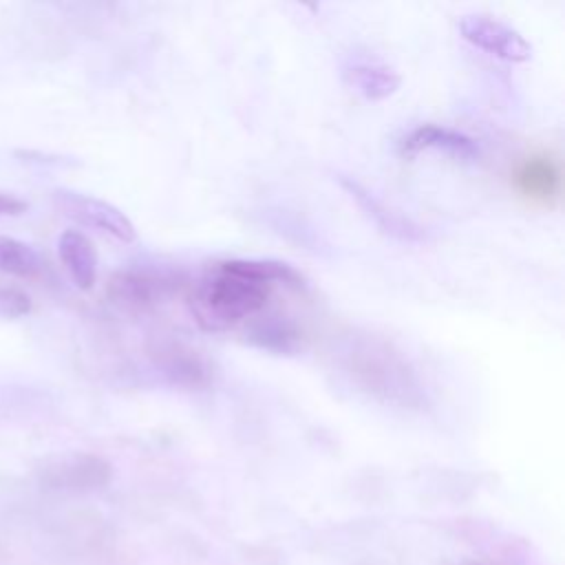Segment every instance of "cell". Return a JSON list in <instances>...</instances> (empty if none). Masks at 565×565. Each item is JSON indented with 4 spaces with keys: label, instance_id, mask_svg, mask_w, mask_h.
Masks as SVG:
<instances>
[{
    "label": "cell",
    "instance_id": "30bf717a",
    "mask_svg": "<svg viewBox=\"0 0 565 565\" xmlns=\"http://www.w3.org/2000/svg\"><path fill=\"white\" fill-rule=\"evenodd\" d=\"M150 355L161 375H166L172 384L196 388L205 386L212 377V366L205 355L183 342L159 344Z\"/></svg>",
    "mask_w": 565,
    "mask_h": 565
},
{
    "label": "cell",
    "instance_id": "8992f818",
    "mask_svg": "<svg viewBox=\"0 0 565 565\" xmlns=\"http://www.w3.org/2000/svg\"><path fill=\"white\" fill-rule=\"evenodd\" d=\"M459 35L472 44L475 49H481L499 60L519 64L527 62L532 57V44L510 24L481 15V13H468L459 18Z\"/></svg>",
    "mask_w": 565,
    "mask_h": 565
},
{
    "label": "cell",
    "instance_id": "6da1fadb",
    "mask_svg": "<svg viewBox=\"0 0 565 565\" xmlns=\"http://www.w3.org/2000/svg\"><path fill=\"white\" fill-rule=\"evenodd\" d=\"M342 369L360 391L382 404L422 408L426 402L411 362L382 338L353 335L342 351Z\"/></svg>",
    "mask_w": 565,
    "mask_h": 565
},
{
    "label": "cell",
    "instance_id": "277c9868",
    "mask_svg": "<svg viewBox=\"0 0 565 565\" xmlns=\"http://www.w3.org/2000/svg\"><path fill=\"white\" fill-rule=\"evenodd\" d=\"M51 201L60 214L75 223L104 232L121 243H132L137 238L135 223L128 218V214L104 199L68 188H57L51 192Z\"/></svg>",
    "mask_w": 565,
    "mask_h": 565
},
{
    "label": "cell",
    "instance_id": "7c38bea8",
    "mask_svg": "<svg viewBox=\"0 0 565 565\" xmlns=\"http://www.w3.org/2000/svg\"><path fill=\"white\" fill-rule=\"evenodd\" d=\"M221 267L245 276L249 280L263 282V285H285L291 289H305L307 280L305 276L291 267L289 263L276 260V258H227L218 260Z\"/></svg>",
    "mask_w": 565,
    "mask_h": 565
},
{
    "label": "cell",
    "instance_id": "8fae6325",
    "mask_svg": "<svg viewBox=\"0 0 565 565\" xmlns=\"http://www.w3.org/2000/svg\"><path fill=\"white\" fill-rule=\"evenodd\" d=\"M57 254L75 287L88 291L97 280V252L79 230H66L57 238Z\"/></svg>",
    "mask_w": 565,
    "mask_h": 565
},
{
    "label": "cell",
    "instance_id": "4fadbf2b",
    "mask_svg": "<svg viewBox=\"0 0 565 565\" xmlns=\"http://www.w3.org/2000/svg\"><path fill=\"white\" fill-rule=\"evenodd\" d=\"M519 190L536 201H550L558 194L561 172L550 157H527L514 174Z\"/></svg>",
    "mask_w": 565,
    "mask_h": 565
},
{
    "label": "cell",
    "instance_id": "52a82bcc",
    "mask_svg": "<svg viewBox=\"0 0 565 565\" xmlns=\"http://www.w3.org/2000/svg\"><path fill=\"white\" fill-rule=\"evenodd\" d=\"M338 185L344 190V194L358 205V210L386 236L399 241V243H424L428 241V232L408 218L406 214L397 212L395 207L386 205L382 199H377L366 185H362L358 179L349 174H338Z\"/></svg>",
    "mask_w": 565,
    "mask_h": 565
},
{
    "label": "cell",
    "instance_id": "e0dca14e",
    "mask_svg": "<svg viewBox=\"0 0 565 565\" xmlns=\"http://www.w3.org/2000/svg\"><path fill=\"white\" fill-rule=\"evenodd\" d=\"M29 210V203L11 192H0V216H20Z\"/></svg>",
    "mask_w": 565,
    "mask_h": 565
},
{
    "label": "cell",
    "instance_id": "5bb4252c",
    "mask_svg": "<svg viewBox=\"0 0 565 565\" xmlns=\"http://www.w3.org/2000/svg\"><path fill=\"white\" fill-rule=\"evenodd\" d=\"M247 338L252 344H256L260 349L276 351V353H291L300 342V331L289 320L271 318V320L256 322L249 329Z\"/></svg>",
    "mask_w": 565,
    "mask_h": 565
},
{
    "label": "cell",
    "instance_id": "9a60e30c",
    "mask_svg": "<svg viewBox=\"0 0 565 565\" xmlns=\"http://www.w3.org/2000/svg\"><path fill=\"white\" fill-rule=\"evenodd\" d=\"M42 269V258L40 254L11 236H0V271L20 276V278H31L40 274Z\"/></svg>",
    "mask_w": 565,
    "mask_h": 565
},
{
    "label": "cell",
    "instance_id": "5b68a950",
    "mask_svg": "<svg viewBox=\"0 0 565 565\" xmlns=\"http://www.w3.org/2000/svg\"><path fill=\"white\" fill-rule=\"evenodd\" d=\"M113 466L93 452H66L49 459L40 470V481L60 492H95L110 483Z\"/></svg>",
    "mask_w": 565,
    "mask_h": 565
},
{
    "label": "cell",
    "instance_id": "ba28073f",
    "mask_svg": "<svg viewBox=\"0 0 565 565\" xmlns=\"http://www.w3.org/2000/svg\"><path fill=\"white\" fill-rule=\"evenodd\" d=\"M424 150H441L461 161H477L481 157V146L470 135L439 124H422L399 141L402 157L411 159Z\"/></svg>",
    "mask_w": 565,
    "mask_h": 565
},
{
    "label": "cell",
    "instance_id": "2e32d148",
    "mask_svg": "<svg viewBox=\"0 0 565 565\" xmlns=\"http://www.w3.org/2000/svg\"><path fill=\"white\" fill-rule=\"evenodd\" d=\"M31 311V300L24 291L15 287H0V316L2 318H22Z\"/></svg>",
    "mask_w": 565,
    "mask_h": 565
},
{
    "label": "cell",
    "instance_id": "9c48e42d",
    "mask_svg": "<svg viewBox=\"0 0 565 565\" xmlns=\"http://www.w3.org/2000/svg\"><path fill=\"white\" fill-rule=\"evenodd\" d=\"M344 84L369 102H382L391 97L399 84V73L382 60L364 53H351L342 64Z\"/></svg>",
    "mask_w": 565,
    "mask_h": 565
},
{
    "label": "cell",
    "instance_id": "7a4b0ae2",
    "mask_svg": "<svg viewBox=\"0 0 565 565\" xmlns=\"http://www.w3.org/2000/svg\"><path fill=\"white\" fill-rule=\"evenodd\" d=\"M271 285L249 280L214 263L194 282L190 309L203 331L223 333L258 316L267 307Z\"/></svg>",
    "mask_w": 565,
    "mask_h": 565
},
{
    "label": "cell",
    "instance_id": "3957f363",
    "mask_svg": "<svg viewBox=\"0 0 565 565\" xmlns=\"http://www.w3.org/2000/svg\"><path fill=\"white\" fill-rule=\"evenodd\" d=\"M181 289V276L159 269H119L108 278V300L128 313H148Z\"/></svg>",
    "mask_w": 565,
    "mask_h": 565
}]
</instances>
